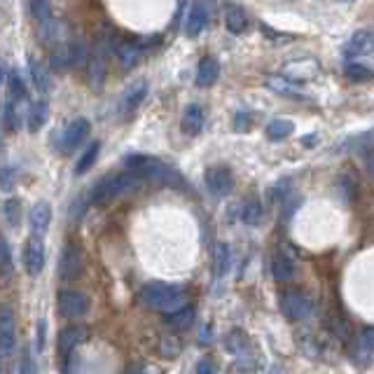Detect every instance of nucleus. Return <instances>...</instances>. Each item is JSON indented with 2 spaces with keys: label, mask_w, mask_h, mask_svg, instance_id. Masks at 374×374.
<instances>
[{
  "label": "nucleus",
  "mask_w": 374,
  "mask_h": 374,
  "mask_svg": "<svg viewBox=\"0 0 374 374\" xmlns=\"http://www.w3.org/2000/svg\"><path fill=\"white\" fill-rule=\"evenodd\" d=\"M206 24H208V10H206V5H203V3H194L190 7V12H187V16H185V33L190 38H197L199 33L206 29Z\"/></svg>",
  "instance_id": "obj_13"
},
{
  "label": "nucleus",
  "mask_w": 374,
  "mask_h": 374,
  "mask_svg": "<svg viewBox=\"0 0 374 374\" xmlns=\"http://www.w3.org/2000/svg\"><path fill=\"white\" fill-rule=\"evenodd\" d=\"M3 122H5V126L10 131H19L21 129V115H19V110H16V101L7 98L5 110H3Z\"/></svg>",
  "instance_id": "obj_32"
},
{
  "label": "nucleus",
  "mask_w": 374,
  "mask_h": 374,
  "mask_svg": "<svg viewBox=\"0 0 374 374\" xmlns=\"http://www.w3.org/2000/svg\"><path fill=\"white\" fill-rule=\"evenodd\" d=\"M29 10L33 14V19H38L40 24H45L52 19V5L49 3H31Z\"/></svg>",
  "instance_id": "obj_39"
},
{
  "label": "nucleus",
  "mask_w": 374,
  "mask_h": 374,
  "mask_svg": "<svg viewBox=\"0 0 374 374\" xmlns=\"http://www.w3.org/2000/svg\"><path fill=\"white\" fill-rule=\"evenodd\" d=\"M280 309H283V313L290 320H304L311 316L313 302L302 290H283L280 293Z\"/></svg>",
  "instance_id": "obj_4"
},
{
  "label": "nucleus",
  "mask_w": 374,
  "mask_h": 374,
  "mask_svg": "<svg viewBox=\"0 0 374 374\" xmlns=\"http://www.w3.org/2000/svg\"><path fill=\"white\" fill-rule=\"evenodd\" d=\"M148 96V82L146 80H141V82H136L133 87H129L124 91V96H122V103H120V110L122 113H133L136 108H138L143 103V98Z\"/></svg>",
  "instance_id": "obj_15"
},
{
  "label": "nucleus",
  "mask_w": 374,
  "mask_h": 374,
  "mask_svg": "<svg viewBox=\"0 0 374 374\" xmlns=\"http://www.w3.org/2000/svg\"><path fill=\"white\" fill-rule=\"evenodd\" d=\"M229 265H232V251H229L227 243H218L216 255H213V274H216V278H223L229 271Z\"/></svg>",
  "instance_id": "obj_22"
},
{
  "label": "nucleus",
  "mask_w": 374,
  "mask_h": 374,
  "mask_svg": "<svg viewBox=\"0 0 374 374\" xmlns=\"http://www.w3.org/2000/svg\"><path fill=\"white\" fill-rule=\"evenodd\" d=\"M136 374H161L157 368H143L141 372H136Z\"/></svg>",
  "instance_id": "obj_48"
},
{
  "label": "nucleus",
  "mask_w": 374,
  "mask_h": 374,
  "mask_svg": "<svg viewBox=\"0 0 374 374\" xmlns=\"http://www.w3.org/2000/svg\"><path fill=\"white\" fill-rule=\"evenodd\" d=\"M374 344V330L365 328L363 335H358V346H355V353H358V365H368L372 358V346Z\"/></svg>",
  "instance_id": "obj_25"
},
{
  "label": "nucleus",
  "mask_w": 374,
  "mask_h": 374,
  "mask_svg": "<svg viewBox=\"0 0 374 374\" xmlns=\"http://www.w3.org/2000/svg\"><path fill=\"white\" fill-rule=\"evenodd\" d=\"M0 78H3V71H0Z\"/></svg>",
  "instance_id": "obj_49"
},
{
  "label": "nucleus",
  "mask_w": 374,
  "mask_h": 374,
  "mask_svg": "<svg viewBox=\"0 0 374 374\" xmlns=\"http://www.w3.org/2000/svg\"><path fill=\"white\" fill-rule=\"evenodd\" d=\"M141 185L138 176L131 171H120V173H108L94 185L91 190V203H110L113 199L122 197V194L136 190Z\"/></svg>",
  "instance_id": "obj_3"
},
{
  "label": "nucleus",
  "mask_w": 374,
  "mask_h": 374,
  "mask_svg": "<svg viewBox=\"0 0 374 374\" xmlns=\"http://www.w3.org/2000/svg\"><path fill=\"white\" fill-rule=\"evenodd\" d=\"M143 54H146V45H143L141 40L124 42V45L117 49V56H120V61H122L124 68H133L143 59Z\"/></svg>",
  "instance_id": "obj_20"
},
{
  "label": "nucleus",
  "mask_w": 374,
  "mask_h": 374,
  "mask_svg": "<svg viewBox=\"0 0 374 374\" xmlns=\"http://www.w3.org/2000/svg\"><path fill=\"white\" fill-rule=\"evenodd\" d=\"M203 183H206L208 192L213 194V197L223 199L227 194H232L234 190V173H232V168H227L223 164L211 166L206 168V173H203Z\"/></svg>",
  "instance_id": "obj_5"
},
{
  "label": "nucleus",
  "mask_w": 374,
  "mask_h": 374,
  "mask_svg": "<svg viewBox=\"0 0 374 374\" xmlns=\"http://www.w3.org/2000/svg\"><path fill=\"white\" fill-rule=\"evenodd\" d=\"M372 33L370 31H358L355 36L351 38V42L344 47V56L351 59V56H368L372 54Z\"/></svg>",
  "instance_id": "obj_16"
},
{
  "label": "nucleus",
  "mask_w": 374,
  "mask_h": 374,
  "mask_svg": "<svg viewBox=\"0 0 374 374\" xmlns=\"http://www.w3.org/2000/svg\"><path fill=\"white\" fill-rule=\"evenodd\" d=\"M19 374H38V368H36V363H33V358H31V353H29V351H24V353H21Z\"/></svg>",
  "instance_id": "obj_44"
},
{
  "label": "nucleus",
  "mask_w": 374,
  "mask_h": 374,
  "mask_svg": "<svg viewBox=\"0 0 374 374\" xmlns=\"http://www.w3.org/2000/svg\"><path fill=\"white\" fill-rule=\"evenodd\" d=\"M220 75V64L216 56H203L199 66H197V84L199 87H211V84H216Z\"/></svg>",
  "instance_id": "obj_17"
},
{
  "label": "nucleus",
  "mask_w": 374,
  "mask_h": 374,
  "mask_svg": "<svg viewBox=\"0 0 374 374\" xmlns=\"http://www.w3.org/2000/svg\"><path fill=\"white\" fill-rule=\"evenodd\" d=\"M346 78L353 82H368L372 80V68L363 64H348L346 66Z\"/></svg>",
  "instance_id": "obj_37"
},
{
  "label": "nucleus",
  "mask_w": 374,
  "mask_h": 374,
  "mask_svg": "<svg viewBox=\"0 0 374 374\" xmlns=\"http://www.w3.org/2000/svg\"><path fill=\"white\" fill-rule=\"evenodd\" d=\"M192 320H194V311L192 309H181V311H176V313H168L166 316V323L171 325V330H187L192 325Z\"/></svg>",
  "instance_id": "obj_31"
},
{
  "label": "nucleus",
  "mask_w": 374,
  "mask_h": 374,
  "mask_svg": "<svg viewBox=\"0 0 374 374\" xmlns=\"http://www.w3.org/2000/svg\"><path fill=\"white\" fill-rule=\"evenodd\" d=\"M49 117V108L45 101H38V103H33L31 110H29V129L31 131H38L40 126H45Z\"/></svg>",
  "instance_id": "obj_27"
},
{
  "label": "nucleus",
  "mask_w": 374,
  "mask_h": 374,
  "mask_svg": "<svg viewBox=\"0 0 374 374\" xmlns=\"http://www.w3.org/2000/svg\"><path fill=\"white\" fill-rule=\"evenodd\" d=\"M98 152H101V143H91V146L82 152V157L78 159V166H75V173L78 176H84L89 171V168L96 164V159H98Z\"/></svg>",
  "instance_id": "obj_29"
},
{
  "label": "nucleus",
  "mask_w": 374,
  "mask_h": 374,
  "mask_svg": "<svg viewBox=\"0 0 374 374\" xmlns=\"http://www.w3.org/2000/svg\"><path fill=\"white\" fill-rule=\"evenodd\" d=\"M194 374H216V363L211 358H201L197 363V370H194Z\"/></svg>",
  "instance_id": "obj_45"
},
{
  "label": "nucleus",
  "mask_w": 374,
  "mask_h": 374,
  "mask_svg": "<svg viewBox=\"0 0 374 374\" xmlns=\"http://www.w3.org/2000/svg\"><path fill=\"white\" fill-rule=\"evenodd\" d=\"M24 267L31 276H38L45 269V243L38 236H31L24 246Z\"/></svg>",
  "instance_id": "obj_10"
},
{
  "label": "nucleus",
  "mask_w": 374,
  "mask_h": 374,
  "mask_svg": "<svg viewBox=\"0 0 374 374\" xmlns=\"http://www.w3.org/2000/svg\"><path fill=\"white\" fill-rule=\"evenodd\" d=\"M269 87L278 91V94H285V96H302V89H300V84H293V82H288L285 78H269Z\"/></svg>",
  "instance_id": "obj_34"
},
{
  "label": "nucleus",
  "mask_w": 374,
  "mask_h": 374,
  "mask_svg": "<svg viewBox=\"0 0 374 374\" xmlns=\"http://www.w3.org/2000/svg\"><path fill=\"white\" fill-rule=\"evenodd\" d=\"M141 302L150 309L176 313L185 309L187 304V295L181 285H171V283H161V280H152V283H146L141 288Z\"/></svg>",
  "instance_id": "obj_2"
},
{
  "label": "nucleus",
  "mask_w": 374,
  "mask_h": 374,
  "mask_svg": "<svg viewBox=\"0 0 374 374\" xmlns=\"http://www.w3.org/2000/svg\"><path fill=\"white\" fill-rule=\"evenodd\" d=\"M271 276L280 280V283L293 280L295 278V262L288 258L285 253H276L274 260H271Z\"/></svg>",
  "instance_id": "obj_18"
},
{
  "label": "nucleus",
  "mask_w": 374,
  "mask_h": 374,
  "mask_svg": "<svg viewBox=\"0 0 374 374\" xmlns=\"http://www.w3.org/2000/svg\"><path fill=\"white\" fill-rule=\"evenodd\" d=\"M203 122H206V115H203V108L199 103H190L183 113V131L187 136H199L203 131Z\"/></svg>",
  "instance_id": "obj_14"
},
{
  "label": "nucleus",
  "mask_w": 374,
  "mask_h": 374,
  "mask_svg": "<svg viewBox=\"0 0 374 374\" xmlns=\"http://www.w3.org/2000/svg\"><path fill=\"white\" fill-rule=\"evenodd\" d=\"M89 129H91V124L89 120H84V117H78V120H73L68 124L61 131V138H59V148H61L64 155H71L73 150H78L82 146V141L87 138Z\"/></svg>",
  "instance_id": "obj_8"
},
{
  "label": "nucleus",
  "mask_w": 374,
  "mask_h": 374,
  "mask_svg": "<svg viewBox=\"0 0 374 374\" xmlns=\"http://www.w3.org/2000/svg\"><path fill=\"white\" fill-rule=\"evenodd\" d=\"M7 89H10V98L12 101L26 98V84H24L21 75L16 71H10V75H7Z\"/></svg>",
  "instance_id": "obj_33"
},
{
  "label": "nucleus",
  "mask_w": 374,
  "mask_h": 374,
  "mask_svg": "<svg viewBox=\"0 0 374 374\" xmlns=\"http://www.w3.org/2000/svg\"><path fill=\"white\" fill-rule=\"evenodd\" d=\"M45 328H47V323L38 320V337H36V348H38V351L45 348Z\"/></svg>",
  "instance_id": "obj_46"
},
{
  "label": "nucleus",
  "mask_w": 374,
  "mask_h": 374,
  "mask_svg": "<svg viewBox=\"0 0 374 374\" xmlns=\"http://www.w3.org/2000/svg\"><path fill=\"white\" fill-rule=\"evenodd\" d=\"M124 164L129 166V171L133 176H138V181H148L155 185H164V187H181L185 185L183 176L176 171L173 166L164 164L157 157H148V155H129L124 159Z\"/></svg>",
  "instance_id": "obj_1"
},
{
  "label": "nucleus",
  "mask_w": 374,
  "mask_h": 374,
  "mask_svg": "<svg viewBox=\"0 0 374 374\" xmlns=\"http://www.w3.org/2000/svg\"><path fill=\"white\" fill-rule=\"evenodd\" d=\"M355 183H353V178L351 176H344L342 181H339V192L344 194V199L346 201H351L353 199V192H355V187H353Z\"/></svg>",
  "instance_id": "obj_43"
},
{
  "label": "nucleus",
  "mask_w": 374,
  "mask_h": 374,
  "mask_svg": "<svg viewBox=\"0 0 374 374\" xmlns=\"http://www.w3.org/2000/svg\"><path fill=\"white\" fill-rule=\"evenodd\" d=\"M59 278L64 280H75L82 276L84 271V253L75 243H66L61 251V260H59Z\"/></svg>",
  "instance_id": "obj_6"
},
{
  "label": "nucleus",
  "mask_w": 374,
  "mask_h": 374,
  "mask_svg": "<svg viewBox=\"0 0 374 374\" xmlns=\"http://www.w3.org/2000/svg\"><path fill=\"white\" fill-rule=\"evenodd\" d=\"M29 71H31V78H33V84L42 91L47 94L49 89H52V80H49V73L47 68L42 66L40 61L33 54H29Z\"/></svg>",
  "instance_id": "obj_21"
},
{
  "label": "nucleus",
  "mask_w": 374,
  "mask_h": 374,
  "mask_svg": "<svg viewBox=\"0 0 374 374\" xmlns=\"http://www.w3.org/2000/svg\"><path fill=\"white\" fill-rule=\"evenodd\" d=\"M5 218L12 227L21 225V201L19 199H7L5 201Z\"/></svg>",
  "instance_id": "obj_38"
},
{
  "label": "nucleus",
  "mask_w": 374,
  "mask_h": 374,
  "mask_svg": "<svg viewBox=\"0 0 374 374\" xmlns=\"http://www.w3.org/2000/svg\"><path fill=\"white\" fill-rule=\"evenodd\" d=\"M103 75H106V54L96 49L91 56H89V84L91 87H98L103 82Z\"/></svg>",
  "instance_id": "obj_23"
},
{
  "label": "nucleus",
  "mask_w": 374,
  "mask_h": 374,
  "mask_svg": "<svg viewBox=\"0 0 374 374\" xmlns=\"http://www.w3.org/2000/svg\"><path fill=\"white\" fill-rule=\"evenodd\" d=\"M49 223H52V208H49L47 201H38L29 213V225H31L33 236L40 239V236L49 229Z\"/></svg>",
  "instance_id": "obj_12"
},
{
  "label": "nucleus",
  "mask_w": 374,
  "mask_h": 374,
  "mask_svg": "<svg viewBox=\"0 0 374 374\" xmlns=\"http://www.w3.org/2000/svg\"><path fill=\"white\" fill-rule=\"evenodd\" d=\"M295 131V124L290 122V120H283V117H278V120H271L269 124H267V129H265V133H267V138L269 141H283V138H288Z\"/></svg>",
  "instance_id": "obj_24"
},
{
  "label": "nucleus",
  "mask_w": 374,
  "mask_h": 374,
  "mask_svg": "<svg viewBox=\"0 0 374 374\" xmlns=\"http://www.w3.org/2000/svg\"><path fill=\"white\" fill-rule=\"evenodd\" d=\"M14 176H16V171L12 166L0 168V190H10V187L14 185Z\"/></svg>",
  "instance_id": "obj_42"
},
{
  "label": "nucleus",
  "mask_w": 374,
  "mask_h": 374,
  "mask_svg": "<svg viewBox=\"0 0 374 374\" xmlns=\"http://www.w3.org/2000/svg\"><path fill=\"white\" fill-rule=\"evenodd\" d=\"M225 26L229 33L239 36V33H243L246 26H248V14H246V10H241L239 5H229L225 10Z\"/></svg>",
  "instance_id": "obj_19"
},
{
  "label": "nucleus",
  "mask_w": 374,
  "mask_h": 374,
  "mask_svg": "<svg viewBox=\"0 0 374 374\" xmlns=\"http://www.w3.org/2000/svg\"><path fill=\"white\" fill-rule=\"evenodd\" d=\"M248 124H251L248 115H246V113L236 115V131H246V129H248Z\"/></svg>",
  "instance_id": "obj_47"
},
{
  "label": "nucleus",
  "mask_w": 374,
  "mask_h": 374,
  "mask_svg": "<svg viewBox=\"0 0 374 374\" xmlns=\"http://www.w3.org/2000/svg\"><path fill=\"white\" fill-rule=\"evenodd\" d=\"M225 346H227L229 353H234V355H239V358H243L246 348H248V339H246V335L239 333V330H234V333H229L225 337Z\"/></svg>",
  "instance_id": "obj_30"
},
{
  "label": "nucleus",
  "mask_w": 374,
  "mask_h": 374,
  "mask_svg": "<svg viewBox=\"0 0 374 374\" xmlns=\"http://www.w3.org/2000/svg\"><path fill=\"white\" fill-rule=\"evenodd\" d=\"M0 274H12V253L3 236H0Z\"/></svg>",
  "instance_id": "obj_40"
},
{
  "label": "nucleus",
  "mask_w": 374,
  "mask_h": 374,
  "mask_svg": "<svg viewBox=\"0 0 374 374\" xmlns=\"http://www.w3.org/2000/svg\"><path fill=\"white\" fill-rule=\"evenodd\" d=\"M262 216H265V208H262V203L258 199H248L243 203V208H241V220L246 225H260L262 223Z\"/></svg>",
  "instance_id": "obj_26"
},
{
  "label": "nucleus",
  "mask_w": 374,
  "mask_h": 374,
  "mask_svg": "<svg viewBox=\"0 0 374 374\" xmlns=\"http://www.w3.org/2000/svg\"><path fill=\"white\" fill-rule=\"evenodd\" d=\"M293 181L290 178H283V181H278L276 183V187H274V199L276 201H288V194H290V190H293V185H290Z\"/></svg>",
  "instance_id": "obj_41"
},
{
  "label": "nucleus",
  "mask_w": 374,
  "mask_h": 374,
  "mask_svg": "<svg viewBox=\"0 0 374 374\" xmlns=\"http://www.w3.org/2000/svg\"><path fill=\"white\" fill-rule=\"evenodd\" d=\"M159 353L164 355V358H176V355L181 353V339L173 335H164L159 342Z\"/></svg>",
  "instance_id": "obj_36"
},
{
  "label": "nucleus",
  "mask_w": 374,
  "mask_h": 374,
  "mask_svg": "<svg viewBox=\"0 0 374 374\" xmlns=\"http://www.w3.org/2000/svg\"><path fill=\"white\" fill-rule=\"evenodd\" d=\"M328 325H330V333H333L337 339H342V342H348V339H351V325H348V320L344 316H333Z\"/></svg>",
  "instance_id": "obj_35"
},
{
  "label": "nucleus",
  "mask_w": 374,
  "mask_h": 374,
  "mask_svg": "<svg viewBox=\"0 0 374 374\" xmlns=\"http://www.w3.org/2000/svg\"><path fill=\"white\" fill-rule=\"evenodd\" d=\"M87 337H89V330L82 328V325L64 328L61 333H59V337H56L59 353H61V355H71V351H73L75 346L82 344V342H87Z\"/></svg>",
  "instance_id": "obj_11"
},
{
  "label": "nucleus",
  "mask_w": 374,
  "mask_h": 374,
  "mask_svg": "<svg viewBox=\"0 0 374 374\" xmlns=\"http://www.w3.org/2000/svg\"><path fill=\"white\" fill-rule=\"evenodd\" d=\"M16 346V323L10 307H0V355L7 358Z\"/></svg>",
  "instance_id": "obj_9"
},
{
  "label": "nucleus",
  "mask_w": 374,
  "mask_h": 374,
  "mask_svg": "<svg viewBox=\"0 0 374 374\" xmlns=\"http://www.w3.org/2000/svg\"><path fill=\"white\" fill-rule=\"evenodd\" d=\"M56 309L64 318H80L89 311V297L78 290H61L56 295Z\"/></svg>",
  "instance_id": "obj_7"
},
{
  "label": "nucleus",
  "mask_w": 374,
  "mask_h": 374,
  "mask_svg": "<svg viewBox=\"0 0 374 374\" xmlns=\"http://www.w3.org/2000/svg\"><path fill=\"white\" fill-rule=\"evenodd\" d=\"M49 66L54 68V71H66V68H73V49L71 45H61L54 49L52 59H49Z\"/></svg>",
  "instance_id": "obj_28"
}]
</instances>
